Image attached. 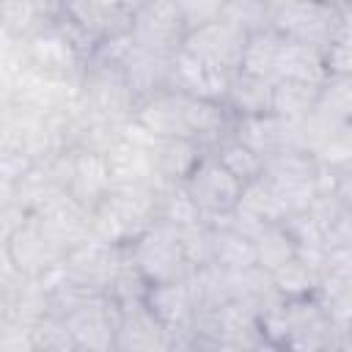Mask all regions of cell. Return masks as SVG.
Returning <instances> with one entry per match:
<instances>
[{"mask_svg":"<svg viewBox=\"0 0 352 352\" xmlns=\"http://www.w3.org/2000/svg\"><path fill=\"white\" fill-rule=\"evenodd\" d=\"M182 187L190 195V201L195 204V209L201 212V220L231 212L239 201V192H242V182L234 179L217 162V157H201V162L184 179Z\"/></svg>","mask_w":352,"mask_h":352,"instance_id":"obj_10","label":"cell"},{"mask_svg":"<svg viewBox=\"0 0 352 352\" xmlns=\"http://www.w3.org/2000/svg\"><path fill=\"white\" fill-rule=\"evenodd\" d=\"M327 77L330 74H327L322 50L283 36L278 63H275V80H300L311 85H324Z\"/></svg>","mask_w":352,"mask_h":352,"instance_id":"obj_18","label":"cell"},{"mask_svg":"<svg viewBox=\"0 0 352 352\" xmlns=\"http://www.w3.org/2000/svg\"><path fill=\"white\" fill-rule=\"evenodd\" d=\"M270 280H272L275 292H278L280 297H286V300L308 297L311 292L319 289V275H316L314 270H308V267L297 258V253H294L289 261H283L280 267H275V270L270 272Z\"/></svg>","mask_w":352,"mask_h":352,"instance_id":"obj_24","label":"cell"},{"mask_svg":"<svg viewBox=\"0 0 352 352\" xmlns=\"http://www.w3.org/2000/svg\"><path fill=\"white\" fill-rule=\"evenodd\" d=\"M143 305L157 316V322L168 330H192V294L187 286V278L182 280H168V283H148L143 294Z\"/></svg>","mask_w":352,"mask_h":352,"instance_id":"obj_15","label":"cell"},{"mask_svg":"<svg viewBox=\"0 0 352 352\" xmlns=\"http://www.w3.org/2000/svg\"><path fill=\"white\" fill-rule=\"evenodd\" d=\"M236 209L253 214L256 220L261 223H280L286 220L292 212H289V204L283 201V195L258 173L256 179L245 182L242 184V192H239V201H236Z\"/></svg>","mask_w":352,"mask_h":352,"instance_id":"obj_20","label":"cell"},{"mask_svg":"<svg viewBox=\"0 0 352 352\" xmlns=\"http://www.w3.org/2000/svg\"><path fill=\"white\" fill-rule=\"evenodd\" d=\"M234 138L253 148L258 157L286 151V148H302V126L300 121H286L275 113L261 116H242L236 121ZM305 151V148H302Z\"/></svg>","mask_w":352,"mask_h":352,"instance_id":"obj_12","label":"cell"},{"mask_svg":"<svg viewBox=\"0 0 352 352\" xmlns=\"http://www.w3.org/2000/svg\"><path fill=\"white\" fill-rule=\"evenodd\" d=\"M280 44H283V36L275 28H261L256 33H248V44H245V52H242L239 72L267 77V80L275 82V63H278Z\"/></svg>","mask_w":352,"mask_h":352,"instance_id":"obj_23","label":"cell"},{"mask_svg":"<svg viewBox=\"0 0 352 352\" xmlns=\"http://www.w3.org/2000/svg\"><path fill=\"white\" fill-rule=\"evenodd\" d=\"M245 44H248V33L223 22V19L192 28L182 38V50H187L190 55H195L198 60L209 63L212 69H217L228 77L234 72H239Z\"/></svg>","mask_w":352,"mask_h":352,"instance_id":"obj_9","label":"cell"},{"mask_svg":"<svg viewBox=\"0 0 352 352\" xmlns=\"http://www.w3.org/2000/svg\"><path fill=\"white\" fill-rule=\"evenodd\" d=\"M132 121L154 138H184L201 146L217 143L226 129L220 102H206L176 88H165L138 102Z\"/></svg>","mask_w":352,"mask_h":352,"instance_id":"obj_1","label":"cell"},{"mask_svg":"<svg viewBox=\"0 0 352 352\" xmlns=\"http://www.w3.org/2000/svg\"><path fill=\"white\" fill-rule=\"evenodd\" d=\"M63 322L77 349H110L116 341L118 305L110 297L96 294L72 308L69 314H63Z\"/></svg>","mask_w":352,"mask_h":352,"instance_id":"obj_11","label":"cell"},{"mask_svg":"<svg viewBox=\"0 0 352 352\" xmlns=\"http://www.w3.org/2000/svg\"><path fill=\"white\" fill-rule=\"evenodd\" d=\"M173 6L179 11L184 28L192 30V28H201L206 22L220 19L226 0H173Z\"/></svg>","mask_w":352,"mask_h":352,"instance_id":"obj_29","label":"cell"},{"mask_svg":"<svg viewBox=\"0 0 352 352\" xmlns=\"http://www.w3.org/2000/svg\"><path fill=\"white\" fill-rule=\"evenodd\" d=\"M113 346L116 349H165L168 330L143 305V300L132 302V305H121Z\"/></svg>","mask_w":352,"mask_h":352,"instance_id":"obj_17","label":"cell"},{"mask_svg":"<svg viewBox=\"0 0 352 352\" xmlns=\"http://www.w3.org/2000/svg\"><path fill=\"white\" fill-rule=\"evenodd\" d=\"M228 74L212 69L209 63L198 60L195 55H190L187 50H176L170 55V77H168V88L184 91L190 96L206 99V102H223L226 88H228Z\"/></svg>","mask_w":352,"mask_h":352,"instance_id":"obj_13","label":"cell"},{"mask_svg":"<svg viewBox=\"0 0 352 352\" xmlns=\"http://www.w3.org/2000/svg\"><path fill=\"white\" fill-rule=\"evenodd\" d=\"M322 58H324V66H327V74H330V77L349 74V66H352V55H349V28H341V30L327 41V47L322 50Z\"/></svg>","mask_w":352,"mask_h":352,"instance_id":"obj_30","label":"cell"},{"mask_svg":"<svg viewBox=\"0 0 352 352\" xmlns=\"http://www.w3.org/2000/svg\"><path fill=\"white\" fill-rule=\"evenodd\" d=\"M256 264L267 272H272L275 267H280L283 261H289L297 253V245L292 239V234L283 228V223H270L256 239Z\"/></svg>","mask_w":352,"mask_h":352,"instance_id":"obj_26","label":"cell"},{"mask_svg":"<svg viewBox=\"0 0 352 352\" xmlns=\"http://www.w3.org/2000/svg\"><path fill=\"white\" fill-rule=\"evenodd\" d=\"M80 85H82V107L91 116L110 121L116 126H124L135 116L138 99L132 96V91L124 80V72L116 60L94 58L85 66Z\"/></svg>","mask_w":352,"mask_h":352,"instance_id":"obj_4","label":"cell"},{"mask_svg":"<svg viewBox=\"0 0 352 352\" xmlns=\"http://www.w3.org/2000/svg\"><path fill=\"white\" fill-rule=\"evenodd\" d=\"M319 88L322 85H311V82H300V80H275L270 113H275L286 121H305L316 107Z\"/></svg>","mask_w":352,"mask_h":352,"instance_id":"obj_21","label":"cell"},{"mask_svg":"<svg viewBox=\"0 0 352 352\" xmlns=\"http://www.w3.org/2000/svg\"><path fill=\"white\" fill-rule=\"evenodd\" d=\"M270 28L280 36L324 50L327 41L346 28V11L330 0H297L270 11Z\"/></svg>","mask_w":352,"mask_h":352,"instance_id":"obj_5","label":"cell"},{"mask_svg":"<svg viewBox=\"0 0 352 352\" xmlns=\"http://www.w3.org/2000/svg\"><path fill=\"white\" fill-rule=\"evenodd\" d=\"M270 99H272V80L256 77L248 72H234L226 88L223 102L242 118V116H261L270 113Z\"/></svg>","mask_w":352,"mask_h":352,"instance_id":"obj_19","label":"cell"},{"mask_svg":"<svg viewBox=\"0 0 352 352\" xmlns=\"http://www.w3.org/2000/svg\"><path fill=\"white\" fill-rule=\"evenodd\" d=\"M126 33L138 47H143L148 52L173 55L182 47L187 28H184L173 0H146L140 8L132 11Z\"/></svg>","mask_w":352,"mask_h":352,"instance_id":"obj_8","label":"cell"},{"mask_svg":"<svg viewBox=\"0 0 352 352\" xmlns=\"http://www.w3.org/2000/svg\"><path fill=\"white\" fill-rule=\"evenodd\" d=\"M82 41L91 44V38L82 36L77 28H72L66 19H63V25L50 19L22 44L19 58L30 72H36L47 80L74 82L85 72V66H82L85 44Z\"/></svg>","mask_w":352,"mask_h":352,"instance_id":"obj_3","label":"cell"},{"mask_svg":"<svg viewBox=\"0 0 352 352\" xmlns=\"http://www.w3.org/2000/svg\"><path fill=\"white\" fill-rule=\"evenodd\" d=\"M148 160L157 170V176L168 184H184V179L195 170L201 162V143L184 140V138H148L146 143Z\"/></svg>","mask_w":352,"mask_h":352,"instance_id":"obj_16","label":"cell"},{"mask_svg":"<svg viewBox=\"0 0 352 352\" xmlns=\"http://www.w3.org/2000/svg\"><path fill=\"white\" fill-rule=\"evenodd\" d=\"M214 157H217V162H220L234 179H239L242 184L250 182V179H256V176L261 173V157H258L253 148H248L245 143H239L236 138L223 140Z\"/></svg>","mask_w":352,"mask_h":352,"instance_id":"obj_27","label":"cell"},{"mask_svg":"<svg viewBox=\"0 0 352 352\" xmlns=\"http://www.w3.org/2000/svg\"><path fill=\"white\" fill-rule=\"evenodd\" d=\"M6 253H8V261L16 270V275L30 278V280H38V278L60 270V264L66 258V253L52 242V236L41 228V223L33 214H28L14 228V234L6 239Z\"/></svg>","mask_w":352,"mask_h":352,"instance_id":"obj_7","label":"cell"},{"mask_svg":"<svg viewBox=\"0 0 352 352\" xmlns=\"http://www.w3.org/2000/svg\"><path fill=\"white\" fill-rule=\"evenodd\" d=\"M165 187H110L88 212L91 236L107 245H132L157 220V204Z\"/></svg>","mask_w":352,"mask_h":352,"instance_id":"obj_2","label":"cell"},{"mask_svg":"<svg viewBox=\"0 0 352 352\" xmlns=\"http://www.w3.org/2000/svg\"><path fill=\"white\" fill-rule=\"evenodd\" d=\"M220 19L245 33H256L270 28V6L267 0H226Z\"/></svg>","mask_w":352,"mask_h":352,"instance_id":"obj_28","label":"cell"},{"mask_svg":"<svg viewBox=\"0 0 352 352\" xmlns=\"http://www.w3.org/2000/svg\"><path fill=\"white\" fill-rule=\"evenodd\" d=\"M124 3H126V8H129V14H132V11H135V8H140V6L146 3V0H124Z\"/></svg>","mask_w":352,"mask_h":352,"instance_id":"obj_32","label":"cell"},{"mask_svg":"<svg viewBox=\"0 0 352 352\" xmlns=\"http://www.w3.org/2000/svg\"><path fill=\"white\" fill-rule=\"evenodd\" d=\"M132 267L140 272L146 283H168V280L187 278L190 267H187L176 226L157 217L132 242Z\"/></svg>","mask_w":352,"mask_h":352,"instance_id":"obj_6","label":"cell"},{"mask_svg":"<svg viewBox=\"0 0 352 352\" xmlns=\"http://www.w3.org/2000/svg\"><path fill=\"white\" fill-rule=\"evenodd\" d=\"M289 3H297V0H267L270 11H272V8H280V6H289Z\"/></svg>","mask_w":352,"mask_h":352,"instance_id":"obj_31","label":"cell"},{"mask_svg":"<svg viewBox=\"0 0 352 352\" xmlns=\"http://www.w3.org/2000/svg\"><path fill=\"white\" fill-rule=\"evenodd\" d=\"M107 190H110V170H107L104 154L72 146V170L66 184L69 198L80 204L85 212H91Z\"/></svg>","mask_w":352,"mask_h":352,"instance_id":"obj_14","label":"cell"},{"mask_svg":"<svg viewBox=\"0 0 352 352\" xmlns=\"http://www.w3.org/2000/svg\"><path fill=\"white\" fill-rule=\"evenodd\" d=\"M209 242H212V264H217L223 270H248V267L256 264L253 239L242 236L234 228L209 226Z\"/></svg>","mask_w":352,"mask_h":352,"instance_id":"obj_22","label":"cell"},{"mask_svg":"<svg viewBox=\"0 0 352 352\" xmlns=\"http://www.w3.org/2000/svg\"><path fill=\"white\" fill-rule=\"evenodd\" d=\"M349 74L341 77H327L324 85L319 88V99L314 113L324 121L333 124H349V113H352V88H349Z\"/></svg>","mask_w":352,"mask_h":352,"instance_id":"obj_25","label":"cell"}]
</instances>
